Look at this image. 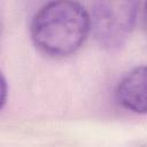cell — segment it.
<instances>
[{"mask_svg":"<svg viewBox=\"0 0 147 147\" xmlns=\"http://www.w3.org/2000/svg\"><path fill=\"white\" fill-rule=\"evenodd\" d=\"M116 100L126 110L147 114V65L127 71L116 86Z\"/></svg>","mask_w":147,"mask_h":147,"instance_id":"obj_3","label":"cell"},{"mask_svg":"<svg viewBox=\"0 0 147 147\" xmlns=\"http://www.w3.org/2000/svg\"><path fill=\"white\" fill-rule=\"evenodd\" d=\"M91 31L90 13L76 1H52L41 7L31 22L36 47L52 57H64L78 51Z\"/></svg>","mask_w":147,"mask_h":147,"instance_id":"obj_1","label":"cell"},{"mask_svg":"<svg viewBox=\"0 0 147 147\" xmlns=\"http://www.w3.org/2000/svg\"><path fill=\"white\" fill-rule=\"evenodd\" d=\"M144 23H145V28L147 30V2L145 3V8H144Z\"/></svg>","mask_w":147,"mask_h":147,"instance_id":"obj_4","label":"cell"},{"mask_svg":"<svg viewBox=\"0 0 147 147\" xmlns=\"http://www.w3.org/2000/svg\"><path fill=\"white\" fill-rule=\"evenodd\" d=\"M138 13V2L131 0H105L92 5L91 31L95 41L106 49H116L131 34Z\"/></svg>","mask_w":147,"mask_h":147,"instance_id":"obj_2","label":"cell"}]
</instances>
